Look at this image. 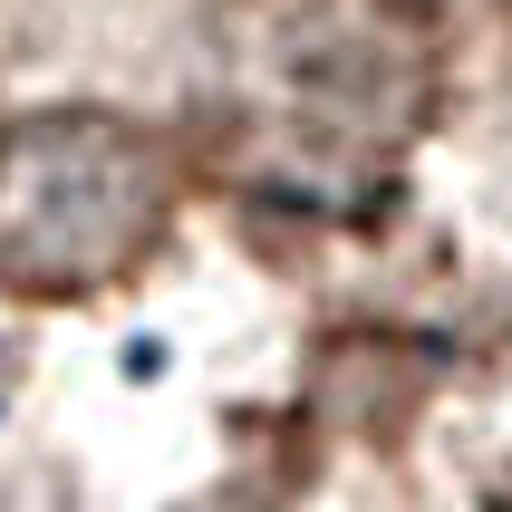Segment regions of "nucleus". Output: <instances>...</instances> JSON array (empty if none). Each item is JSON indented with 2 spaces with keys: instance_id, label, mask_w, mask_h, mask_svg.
<instances>
[{
  "instance_id": "obj_1",
  "label": "nucleus",
  "mask_w": 512,
  "mask_h": 512,
  "mask_svg": "<svg viewBox=\"0 0 512 512\" xmlns=\"http://www.w3.org/2000/svg\"><path fill=\"white\" fill-rule=\"evenodd\" d=\"M174 223V155L116 107H29L0 126V281L29 300L136 271Z\"/></svg>"
},
{
  "instance_id": "obj_2",
  "label": "nucleus",
  "mask_w": 512,
  "mask_h": 512,
  "mask_svg": "<svg viewBox=\"0 0 512 512\" xmlns=\"http://www.w3.org/2000/svg\"><path fill=\"white\" fill-rule=\"evenodd\" d=\"M290 107L329 116L339 136L358 126H406L426 97V20L416 0H300L281 20Z\"/></svg>"
}]
</instances>
